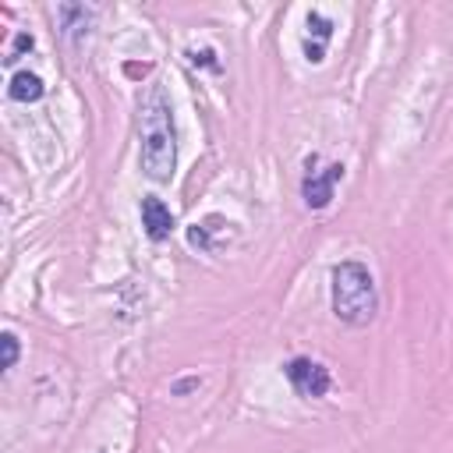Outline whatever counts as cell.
Listing matches in <instances>:
<instances>
[{"instance_id":"obj_1","label":"cell","mask_w":453,"mask_h":453,"mask_svg":"<svg viewBox=\"0 0 453 453\" xmlns=\"http://www.w3.org/2000/svg\"><path fill=\"white\" fill-rule=\"evenodd\" d=\"M138 127H142V170L149 180H170L177 163L173 145V110L159 81L138 96Z\"/></svg>"},{"instance_id":"obj_2","label":"cell","mask_w":453,"mask_h":453,"mask_svg":"<svg viewBox=\"0 0 453 453\" xmlns=\"http://www.w3.org/2000/svg\"><path fill=\"white\" fill-rule=\"evenodd\" d=\"M379 311V294L368 265L340 262L333 265V315L347 326H368Z\"/></svg>"},{"instance_id":"obj_3","label":"cell","mask_w":453,"mask_h":453,"mask_svg":"<svg viewBox=\"0 0 453 453\" xmlns=\"http://www.w3.org/2000/svg\"><path fill=\"white\" fill-rule=\"evenodd\" d=\"M283 375L290 379L294 393L304 396V400H315V396H326L329 389V368L311 361V357H290L283 365Z\"/></svg>"},{"instance_id":"obj_4","label":"cell","mask_w":453,"mask_h":453,"mask_svg":"<svg viewBox=\"0 0 453 453\" xmlns=\"http://www.w3.org/2000/svg\"><path fill=\"white\" fill-rule=\"evenodd\" d=\"M343 177V163H329L326 170H311L304 173L301 180V198L308 209H326L333 202V191H336V180Z\"/></svg>"},{"instance_id":"obj_5","label":"cell","mask_w":453,"mask_h":453,"mask_svg":"<svg viewBox=\"0 0 453 453\" xmlns=\"http://www.w3.org/2000/svg\"><path fill=\"white\" fill-rule=\"evenodd\" d=\"M142 226H145L149 241H166L173 234L177 219H173V212L166 209V202L159 195H145L142 198Z\"/></svg>"},{"instance_id":"obj_6","label":"cell","mask_w":453,"mask_h":453,"mask_svg":"<svg viewBox=\"0 0 453 453\" xmlns=\"http://www.w3.org/2000/svg\"><path fill=\"white\" fill-rule=\"evenodd\" d=\"M308 28L315 32V42H304V57H308V64H322V57H326V42L333 39V21L322 18L319 11H311V14H308Z\"/></svg>"},{"instance_id":"obj_7","label":"cell","mask_w":453,"mask_h":453,"mask_svg":"<svg viewBox=\"0 0 453 453\" xmlns=\"http://www.w3.org/2000/svg\"><path fill=\"white\" fill-rule=\"evenodd\" d=\"M42 78L39 74H28V71H18L14 78H11V88H7V96L14 99V103H35V99H42Z\"/></svg>"},{"instance_id":"obj_8","label":"cell","mask_w":453,"mask_h":453,"mask_svg":"<svg viewBox=\"0 0 453 453\" xmlns=\"http://www.w3.org/2000/svg\"><path fill=\"white\" fill-rule=\"evenodd\" d=\"M0 343H4V361H0V368L7 372V368H14V361H18V336H14V333H4Z\"/></svg>"},{"instance_id":"obj_9","label":"cell","mask_w":453,"mask_h":453,"mask_svg":"<svg viewBox=\"0 0 453 453\" xmlns=\"http://www.w3.org/2000/svg\"><path fill=\"white\" fill-rule=\"evenodd\" d=\"M32 42H35V39H32V35H28V32H21V35H18V39H14V50H11V53H7V57H4V60H7V64H14V60H18V57H21V53H25V50H32Z\"/></svg>"}]
</instances>
